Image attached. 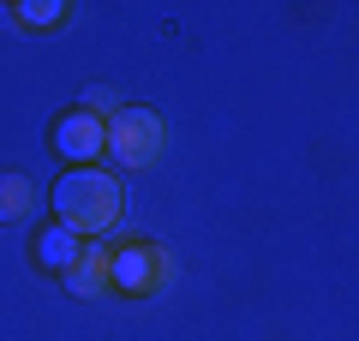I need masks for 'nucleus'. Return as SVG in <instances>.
I'll use <instances>...</instances> for the list:
<instances>
[{
	"label": "nucleus",
	"instance_id": "nucleus-5",
	"mask_svg": "<svg viewBox=\"0 0 359 341\" xmlns=\"http://www.w3.org/2000/svg\"><path fill=\"white\" fill-rule=\"evenodd\" d=\"M60 288L72 293V300H102V293H108V246L90 240L84 252H78V264L60 276Z\"/></svg>",
	"mask_w": 359,
	"mask_h": 341
},
{
	"label": "nucleus",
	"instance_id": "nucleus-1",
	"mask_svg": "<svg viewBox=\"0 0 359 341\" xmlns=\"http://www.w3.org/2000/svg\"><path fill=\"white\" fill-rule=\"evenodd\" d=\"M120 210H126V192L102 168H72L54 180V222L72 234H108L120 227Z\"/></svg>",
	"mask_w": 359,
	"mask_h": 341
},
{
	"label": "nucleus",
	"instance_id": "nucleus-6",
	"mask_svg": "<svg viewBox=\"0 0 359 341\" xmlns=\"http://www.w3.org/2000/svg\"><path fill=\"white\" fill-rule=\"evenodd\" d=\"M78 252H84V246H78V234H72V227H60V222H54V227H42V240H36V264H42V269L66 276V269L78 264Z\"/></svg>",
	"mask_w": 359,
	"mask_h": 341
},
{
	"label": "nucleus",
	"instance_id": "nucleus-4",
	"mask_svg": "<svg viewBox=\"0 0 359 341\" xmlns=\"http://www.w3.org/2000/svg\"><path fill=\"white\" fill-rule=\"evenodd\" d=\"M102 138H108V120H96V114H84V108H72V114L54 120V156H66V162H78V168H90L102 156Z\"/></svg>",
	"mask_w": 359,
	"mask_h": 341
},
{
	"label": "nucleus",
	"instance_id": "nucleus-7",
	"mask_svg": "<svg viewBox=\"0 0 359 341\" xmlns=\"http://www.w3.org/2000/svg\"><path fill=\"white\" fill-rule=\"evenodd\" d=\"M78 6H66V0H18V6H6V25H30V30H54V25H72Z\"/></svg>",
	"mask_w": 359,
	"mask_h": 341
},
{
	"label": "nucleus",
	"instance_id": "nucleus-3",
	"mask_svg": "<svg viewBox=\"0 0 359 341\" xmlns=\"http://www.w3.org/2000/svg\"><path fill=\"white\" fill-rule=\"evenodd\" d=\"M174 281V258L150 240H132L120 252H108V288L120 293H162Z\"/></svg>",
	"mask_w": 359,
	"mask_h": 341
},
{
	"label": "nucleus",
	"instance_id": "nucleus-2",
	"mask_svg": "<svg viewBox=\"0 0 359 341\" xmlns=\"http://www.w3.org/2000/svg\"><path fill=\"white\" fill-rule=\"evenodd\" d=\"M168 150V126L156 108H120L108 120V138H102V156L114 168H150L156 156Z\"/></svg>",
	"mask_w": 359,
	"mask_h": 341
},
{
	"label": "nucleus",
	"instance_id": "nucleus-8",
	"mask_svg": "<svg viewBox=\"0 0 359 341\" xmlns=\"http://www.w3.org/2000/svg\"><path fill=\"white\" fill-rule=\"evenodd\" d=\"M36 210V192L25 174H0V222H25Z\"/></svg>",
	"mask_w": 359,
	"mask_h": 341
}]
</instances>
